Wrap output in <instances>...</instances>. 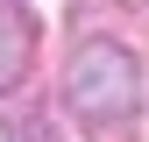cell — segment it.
<instances>
[{"instance_id": "6da1fadb", "label": "cell", "mask_w": 149, "mask_h": 142, "mask_svg": "<svg viewBox=\"0 0 149 142\" xmlns=\"http://www.w3.org/2000/svg\"><path fill=\"white\" fill-rule=\"evenodd\" d=\"M64 106L92 135H128L135 114H142V64H135V50L114 43V36L78 43V57L64 71Z\"/></svg>"}, {"instance_id": "7a4b0ae2", "label": "cell", "mask_w": 149, "mask_h": 142, "mask_svg": "<svg viewBox=\"0 0 149 142\" xmlns=\"http://www.w3.org/2000/svg\"><path fill=\"white\" fill-rule=\"evenodd\" d=\"M29 57H36V14L22 7V0H0V100L22 85Z\"/></svg>"}]
</instances>
